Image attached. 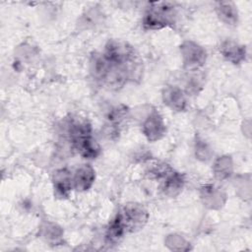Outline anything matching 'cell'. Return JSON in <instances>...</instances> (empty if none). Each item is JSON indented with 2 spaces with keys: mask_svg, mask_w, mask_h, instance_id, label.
Masks as SVG:
<instances>
[{
  "mask_svg": "<svg viewBox=\"0 0 252 252\" xmlns=\"http://www.w3.org/2000/svg\"><path fill=\"white\" fill-rule=\"evenodd\" d=\"M69 135L73 147L83 158L94 159L99 155L100 148L92 136V128L88 121H71Z\"/></svg>",
  "mask_w": 252,
  "mask_h": 252,
  "instance_id": "1",
  "label": "cell"
},
{
  "mask_svg": "<svg viewBox=\"0 0 252 252\" xmlns=\"http://www.w3.org/2000/svg\"><path fill=\"white\" fill-rule=\"evenodd\" d=\"M175 20V6L171 2H153L145 14V29L157 30L172 25Z\"/></svg>",
  "mask_w": 252,
  "mask_h": 252,
  "instance_id": "2",
  "label": "cell"
},
{
  "mask_svg": "<svg viewBox=\"0 0 252 252\" xmlns=\"http://www.w3.org/2000/svg\"><path fill=\"white\" fill-rule=\"evenodd\" d=\"M126 231H136L143 227L148 220L147 211L138 204H128L120 213Z\"/></svg>",
  "mask_w": 252,
  "mask_h": 252,
  "instance_id": "3",
  "label": "cell"
},
{
  "mask_svg": "<svg viewBox=\"0 0 252 252\" xmlns=\"http://www.w3.org/2000/svg\"><path fill=\"white\" fill-rule=\"evenodd\" d=\"M143 132L151 142L160 139L165 133V124L162 117L156 111L152 112L143 124Z\"/></svg>",
  "mask_w": 252,
  "mask_h": 252,
  "instance_id": "4",
  "label": "cell"
},
{
  "mask_svg": "<svg viewBox=\"0 0 252 252\" xmlns=\"http://www.w3.org/2000/svg\"><path fill=\"white\" fill-rule=\"evenodd\" d=\"M182 51L184 64L189 69L202 66L206 60V52L204 49L193 42H185L182 46Z\"/></svg>",
  "mask_w": 252,
  "mask_h": 252,
  "instance_id": "5",
  "label": "cell"
},
{
  "mask_svg": "<svg viewBox=\"0 0 252 252\" xmlns=\"http://www.w3.org/2000/svg\"><path fill=\"white\" fill-rule=\"evenodd\" d=\"M52 181L56 197L61 199L67 198L72 189L73 179L71 177V173L65 168L59 169L54 172Z\"/></svg>",
  "mask_w": 252,
  "mask_h": 252,
  "instance_id": "6",
  "label": "cell"
},
{
  "mask_svg": "<svg viewBox=\"0 0 252 252\" xmlns=\"http://www.w3.org/2000/svg\"><path fill=\"white\" fill-rule=\"evenodd\" d=\"M94 170L90 164H83L77 168L73 184L76 190L85 191L88 190L94 181Z\"/></svg>",
  "mask_w": 252,
  "mask_h": 252,
  "instance_id": "7",
  "label": "cell"
},
{
  "mask_svg": "<svg viewBox=\"0 0 252 252\" xmlns=\"http://www.w3.org/2000/svg\"><path fill=\"white\" fill-rule=\"evenodd\" d=\"M220 51L226 60L232 62L233 64H238L243 61L246 54L244 46L231 40L224 41L220 45Z\"/></svg>",
  "mask_w": 252,
  "mask_h": 252,
  "instance_id": "8",
  "label": "cell"
},
{
  "mask_svg": "<svg viewBox=\"0 0 252 252\" xmlns=\"http://www.w3.org/2000/svg\"><path fill=\"white\" fill-rule=\"evenodd\" d=\"M126 231L121 214H117L112 221L109 223V226L106 230L105 239L109 244H117L123 238V235Z\"/></svg>",
  "mask_w": 252,
  "mask_h": 252,
  "instance_id": "9",
  "label": "cell"
},
{
  "mask_svg": "<svg viewBox=\"0 0 252 252\" xmlns=\"http://www.w3.org/2000/svg\"><path fill=\"white\" fill-rule=\"evenodd\" d=\"M163 99L164 103L169 105L174 110L181 111L185 108L186 99L182 91L178 88L170 87L165 89V92L163 94Z\"/></svg>",
  "mask_w": 252,
  "mask_h": 252,
  "instance_id": "10",
  "label": "cell"
},
{
  "mask_svg": "<svg viewBox=\"0 0 252 252\" xmlns=\"http://www.w3.org/2000/svg\"><path fill=\"white\" fill-rule=\"evenodd\" d=\"M183 184H184L183 175L173 171L167 177L164 178V181L161 185V190L165 195L174 197L181 191Z\"/></svg>",
  "mask_w": 252,
  "mask_h": 252,
  "instance_id": "11",
  "label": "cell"
},
{
  "mask_svg": "<svg viewBox=\"0 0 252 252\" xmlns=\"http://www.w3.org/2000/svg\"><path fill=\"white\" fill-rule=\"evenodd\" d=\"M216 11L219 18L227 25H234L237 22V11L231 2H218Z\"/></svg>",
  "mask_w": 252,
  "mask_h": 252,
  "instance_id": "12",
  "label": "cell"
},
{
  "mask_svg": "<svg viewBox=\"0 0 252 252\" xmlns=\"http://www.w3.org/2000/svg\"><path fill=\"white\" fill-rule=\"evenodd\" d=\"M171 172H173V169L164 162H157L149 166L146 173L150 178L153 179H160L167 177Z\"/></svg>",
  "mask_w": 252,
  "mask_h": 252,
  "instance_id": "13",
  "label": "cell"
}]
</instances>
